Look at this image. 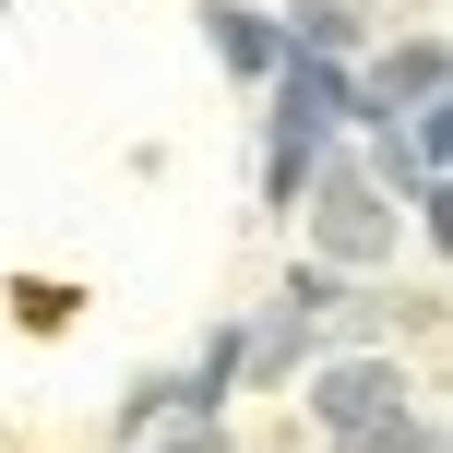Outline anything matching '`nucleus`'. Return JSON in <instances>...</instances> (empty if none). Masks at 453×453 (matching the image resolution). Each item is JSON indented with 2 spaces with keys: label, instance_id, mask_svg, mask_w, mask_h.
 I'll return each mask as SVG.
<instances>
[{
  "label": "nucleus",
  "instance_id": "obj_1",
  "mask_svg": "<svg viewBox=\"0 0 453 453\" xmlns=\"http://www.w3.org/2000/svg\"><path fill=\"white\" fill-rule=\"evenodd\" d=\"M263 84H274V132H263V203H298V191H311V167H322V143H334V119H358V84H346L322 48H287Z\"/></svg>",
  "mask_w": 453,
  "mask_h": 453
},
{
  "label": "nucleus",
  "instance_id": "obj_2",
  "mask_svg": "<svg viewBox=\"0 0 453 453\" xmlns=\"http://www.w3.org/2000/svg\"><path fill=\"white\" fill-rule=\"evenodd\" d=\"M394 226H406V215L382 203V180H370V167H334V156L311 167V239H322V263H334V274L394 263Z\"/></svg>",
  "mask_w": 453,
  "mask_h": 453
},
{
  "label": "nucleus",
  "instance_id": "obj_3",
  "mask_svg": "<svg viewBox=\"0 0 453 453\" xmlns=\"http://www.w3.org/2000/svg\"><path fill=\"white\" fill-rule=\"evenodd\" d=\"M418 108H441V36H430V24L358 72V132H370V119H418Z\"/></svg>",
  "mask_w": 453,
  "mask_h": 453
},
{
  "label": "nucleus",
  "instance_id": "obj_4",
  "mask_svg": "<svg viewBox=\"0 0 453 453\" xmlns=\"http://www.w3.org/2000/svg\"><path fill=\"white\" fill-rule=\"evenodd\" d=\"M311 418L322 430H382V418H406V370L394 358H334L311 382Z\"/></svg>",
  "mask_w": 453,
  "mask_h": 453
},
{
  "label": "nucleus",
  "instance_id": "obj_5",
  "mask_svg": "<svg viewBox=\"0 0 453 453\" xmlns=\"http://www.w3.org/2000/svg\"><path fill=\"white\" fill-rule=\"evenodd\" d=\"M203 36H215V60L239 72V84H263V72L287 60V24H274V12H250V0H203Z\"/></svg>",
  "mask_w": 453,
  "mask_h": 453
}]
</instances>
